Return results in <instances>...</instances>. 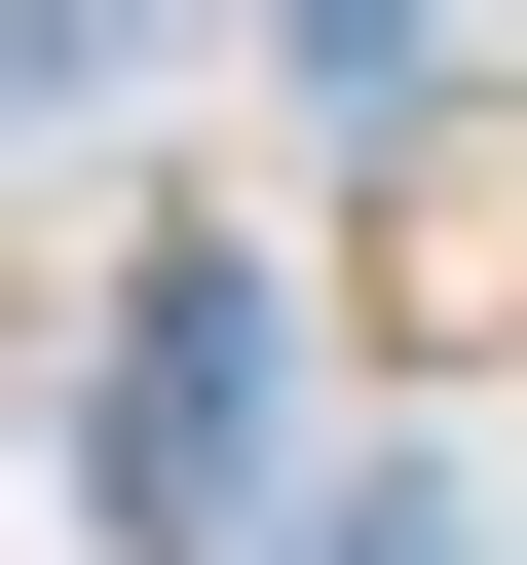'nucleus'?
<instances>
[{
    "instance_id": "nucleus-1",
    "label": "nucleus",
    "mask_w": 527,
    "mask_h": 565,
    "mask_svg": "<svg viewBox=\"0 0 527 565\" xmlns=\"http://www.w3.org/2000/svg\"><path fill=\"white\" fill-rule=\"evenodd\" d=\"M264 565H490V490H452V452H340V490L264 527Z\"/></svg>"
}]
</instances>
